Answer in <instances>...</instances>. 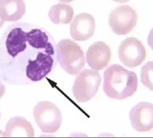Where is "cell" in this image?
I'll list each match as a JSON object with an SVG mask.
<instances>
[{"label": "cell", "mask_w": 153, "mask_h": 138, "mask_svg": "<svg viewBox=\"0 0 153 138\" xmlns=\"http://www.w3.org/2000/svg\"><path fill=\"white\" fill-rule=\"evenodd\" d=\"M56 45L42 27L25 22L10 25L0 39V77L14 85L42 80L56 66Z\"/></svg>", "instance_id": "obj_1"}, {"label": "cell", "mask_w": 153, "mask_h": 138, "mask_svg": "<svg viewBox=\"0 0 153 138\" xmlns=\"http://www.w3.org/2000/svg\"><path fill=\"white\" fill-rule=\"evenodd\" d=\"M138 87L135 72L121 65H111L104 72L103 91L108 97L123 100L133 96Z\"/></svg>", "instance_id": "obj_2"}, {"label": "cell", "mask_w": 153, "mask_h": 138, "mask_svg": "<svg viewBox=\"0 0 153 138\" xmlns=\"http://www.w3.org/2000/svg\"><path fill=\"white\" fill-rule=\"evenodd\" d=\"M56 52L60 66L70 75L77 74L85 67V54L75 42L62 39L56 45Z\"/></svg>", "instance_id": "obj_3"}, {"label": "cell", "mask_w": 153, "mask_h": 138, "mask_svg": "<svg viewBox=\"0 0 153 138\" xmlns=\"http://www.w3.org/2000/svg\"><path fill=\"white\" fill-rule=\"evenodd\" d=\"M101 83V76L94 70L86 69L80 71L76 75L72 92L76 100L86 102L92 99L97 93Z\"/></svg>", "instance_id": "obj_4"}, {"label": "cell", "mask_w": 153, "mask_h": 138, "mask_svg": "<svg viewBox=\"0 0 153 138\" xmlns=\"http://www.w3.org/2000/svg\"><path fill=\"white\" fill-rule=\"evenodd\" d=\"M33 114L38 127L45 133H54L61 126V112L57 105L51 102H38L34 106Z\"/></svg>", "instance_id": "obj_5"}, {"label": "cell", "mask_w": 153, "mask_h": 138, "mask_svg": "<svg viewBox=\"0 0 153 138\" xmlns=\"http://www.w3.org/2000/svg\"><path fill=\"white\" fill-rule=\"evenodd\" d=\"M137 19V14L132 7L121 5L110 12L108 22L114 33L117 35H125L135 27Z\"/></svg>", "instance_id": "obj_6"}, {"label": "cell", "mask_w": 153, "mask_h": 138, "mask_svg": "<svg viewBox=\"0 0 153 138\" xmlns=\"http://www.w3.org/2000/svg\"><path fill=\"white\" fill-rule=\"evenodd\" d=\"M118 57L125 66L134 68L145 60L147 52L141 41L135 37H127L120 45Z\"/></svg>", "instance_id": "obj_7"}, {"label": "cell", "mask_w": 153, "mask_h": 138, "mask_svg": "<svg viewBox=\"0 0 153 138\" xmlns=\"http://www.w3.org/2000/svg\"><path fill=\"white\" fill-rule=\"evenodd\" d=\"M129 116L132 128L137 132H149L153 129L152 103H138L132 108Z\"/></svg>", "instance_id": "obj_8"}, {"label": "cell", "mask_w": 153, "mask_h": 138, "mask_svg": "<svg viewBox=\"0 0 153 138\" xmlns=\"http://www.w3.org/2000/svg\"><path fill=\"white\" fill-rule=\"evenodd\" d=\"M95 19L90 14L84 12L76 14L70 24V34L76 41H86L95 31Z\"/></svg>", "instance_id": "obj_9"}, {"label": "cell", "mask_w": 153, "mask_h": 138, "mask_svg": "<svg viewBox=\"0 0 153 138\" xmlns=\"http://www.w3.org/2000/svg\"><path fill=\"white\" fill-rule=\"evenodd\" d=\"M112 57L110 47L104 42L98 41L89 47L86 54L87 62L94 70H102L107 68Z\"/></svg>", "instance_id": "obj_10"}, {"label": "cell", "mask_w": 153, "mask_h": 138, "mask_svg": "<svg viewBox=\"0 0 153 138\" xmlns=\"http://www.w3.org/2000/svg\"><path fill=\"white\" fill-rule=\"evenodd\" d=\"M34 131L32 125L22 117H12L7 123L3 137H33Z\"/></svg>", "instance_id": "obj_11"}, {"label": "cell", "mask_w": 153, "mask_h": 138, "mask_svg": "<svg viewBox=\"0 0 153 138\" xmlns=\"http://www.w3.org/2000/svg\"><path fill=\"white\" fill-rule=\"evenodd\" d=\"M26 12L23 0H0V17L4 21L17 22Z\"/></svg>", "instance_id": "obj_12"}, {"label": "cell", "mask_w": 153, "mask_h": 138, "mask_svg": "<svg viewBox=\"0 0 153 138\" xmlns=\"http://www.w3.org/2000/svg\"><path fill=\"white\" fill-rule=\"evenodd\" d=\"M48 15L54 24H67L73 19L74 9L70 5L59 3L51 7Z\"/></svg>", "instance_id": "obj_13"}, {"label": "cell", "mask_w": 153, "mask_h": 138, "mask_svg": "<svg viewBox=\"0 0 153 138\" xmlns=\"http://www.w3.org/2000/svg\"><path fill=\"white\" fill-rule=\"evenodd\" d=\"M140 80L145 87L153 91V61L143 65L140 73Z\"/></svg>", "instance_id": "obj_14"}, {"label": "cell", "mask_w": 153, "mask_h": 138, "mask_svg": "<svg viewBox=\"0 0 153 138\" xmlns=\"http://www.w3.org/2000/svg\"><path fill=\"white\" fill-rule=\"evenodd\" d=\"M147 43L150 46L151 50H153V28L150 31L148 34V37H147Z\"/></svg>", "instance_id": "obj_15"}, {"label": "cell", "mask_w": 153, "mask_h": 138, "mask_svg": "<svg viewBox=\"0 0 153 138\" xmlns=\"http://www.w3.org/2000/svg\"><path fill=\"white\" fill-rule=\"evenodd\" d=\"M5 92H6V88H5L4 85L2 84L1 79H0V99L4 95Z\"/></svg>", "instance_id": "obj_16"}, {"label": "cell", "mask_w": 153, "mask_h": 138, "mask_svg": "<svg viewBox=\"0 0 153 138\" xmlns=\"http://www.w3.org/2000/svg\"><path fill=\"white\" fill-rule=\"evenodd\" d=\"M112 1H115V2H118V3H125V2H127V1H129L130 0H112Z\"/></svg>", "instance_id": "obj_17"}, {"label": "cell", "mask_w": 153, "mask_h": 138, "mask_svg": "<svg viewBox=\"0 0 153 138\" xmlns=\"http://www.w3.org/2000/svg\"><path fill=\"white\" fill-rule=\"evenodd\" d=\"M4 22H5V21L2 18L0 17V28H1V27L3 26L4 24Z\"/></svg>", "instance_id": "obj_18"}, {"label": "cell", "mask_w": 153, "mask_h": 138, "mask_svg": "<svg viewBox=\"0 0 153 138\" xmlns=\"http://www.w3.org/2000/svg\"><path fill=\"white\" fill-rule=\"evenodd\" d=\"M59 1L63 3H70L72 2V1H74V0H59Z\"/></svg>", "instance_id": "obj_19"}, {"label": "cell", "mask_w": 153, "mask_h": 138, "mask_svg": "<svg viewBox=\"0 0 153 138\" xmlns=\"http://www.w3.org/2000/svg\"><path fill=\"white\" fill-rule=\"evenodd\" d=\"M3 132H2V131H1V130H0V136H2L3 137Z\"/></svg>", "instance_id": "obj_20"}, {"label": "cell", "mask_w": 153, "mask_h": 138, "mask_svg": "<svg viewBox=\"0 0 153 138\" xmlns=\"http://www.w3.org/2000/svg\"><path fill=\"white\" fill-rule=\"evenodd\" d=\"M0 117H1V112H0Z\"/></svg>", "instance_id": "obj_21"}]
</instances>
